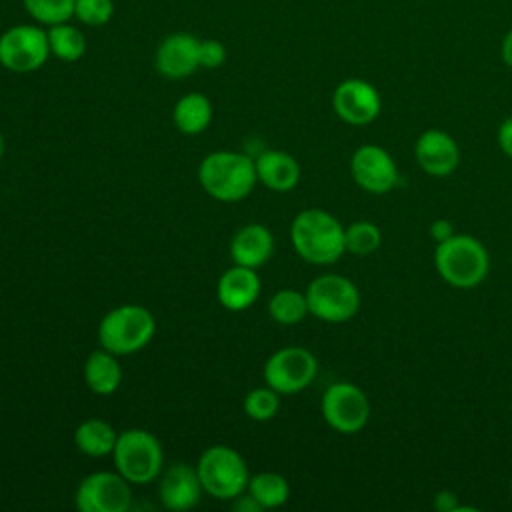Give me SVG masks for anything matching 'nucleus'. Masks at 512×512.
<instances>
[{"mask_svg":"<svg viewBox=\"0 0 512 512\" xmlns=\"http://www.w3.org/2000/svg\"><path fill=\"white\" fill-rule=\"evenodd\" d=\"M256 178L274 192H288L300 180V164L282 150H264L256 160Z\"/></svg>","mask_w":512,"mask_h":512,"instance_id":"19","label":"nucleus"},{"mask_svg":"<svg viewBox=\"0 0 512 512\" xmlns=\"http://www.w3.org/2000/svg\"><path fill=\"white\" fill-rule=\"evenodd\" d=\"M48 56V34L40 26L14 24L0 34V64L10 72H34L48 60Z\"/></svg>","mask_w":512,"mask_h":512,"instance_id":"8","label":"nucleus"},{"mask_svg":"<svg viewBox=\"0 0 512 512\" xmlns=\"http://www.w3.org/2000/svg\"><path fill=\"white\" fill-rule=\"evenodd\" d=\"M246 490L262 506V510L278 508L290 496L288 480L278 472H258L250 476Z\"/></svg>","mask_w":512,"mask_h":512,"instance_id":"23","label":"nucleus"},{"mask_svg":"<svg viewBox=\"0 0 512 512\" xmlns=\"http://www.w3.org/2000/svg\"><path fill=\"white\" fill-rule=\"evenodd\" d=\"M274 252L272 232L264 224H246L230 240V256L234 264L258 268L270 260Z\"/></svg>","mask_w":512,"mask_h":512,"instance_id":"18","label":"nucleus"},{"mask_svg":"<svg viewBox=\"0 0 512 512\" xmlns=\"http://www.w3.org/2000/svg\"><path fill=\"white\" fill-rule=\"evenodd\" d=\"M226 60V48L220 40L206 38L198 42V64L202 68H218Z\"/></svg>","mask_w":512,"mask_h":512,"instance_id":"30","label":"nucleus"},{"mask_svg":"<svg viewBox=\"0 0 512 512\" xmlns=\"http://www.w3.org/2000/svg\"><path fill=\"white\" fill-rule=\"evenodd\" d=\"M198 180L204 192L220 202H238L246 198L258 182L254 160L230 150L210 152L200 162Z\"/></svg>","mask_w":512,"mask_h":512,"instance_id":"2","label":"nucleus"},{"mask_svg":"<svg viewBox=\"0 0 512 512\" xmlns=\"http://www.w3.org/2000/svg\"><path fill=\"white\" fill-rule=\"evenodd\" d=\"M242 408L248 418H252L256 422H268L280 410V394L274 388H270L268 384L262 388H254L246 394Z\"/></svg>","mask_w":512,"mask_h":512,"instance_id":"28","label":"nucleus"},{"mask_svg":"<svg viewBox=\"0 0 512 512\" xmlns=\"http://www.w3.org/2000/svg\"><path fill=\"white\" fill-rule=\"evenodd\" d=\"M454 234L452 230V222L446 220V218H438L430 224V236L436 240V242H442L446 238H450Z\"/></svg>","mask_w":512,"mask_h":512,"instance_id":"33","label":"nucleus"},{"mask_svg":"<svg viewBox=\"0 0 512 512\" xmlns=\"http://www.w3.org/2000/svg\"><path fill=\"white\" fill-rule=\"evenodd\" d=\"M350 174L354 182L370 194H386L400 180L394 158L378 144H362L354 150L350 158Z\"/></svg>","mask_w":512,"mask_h":512,"instance_id":"12","label":"nucleus"},{"mask_svg":"<svg viewBox=\"0 0 512 512\" xmlns=\"http://www.w3.org/2000/svg\"><path fill=\"white\" fill-rule=\"evenodd\" d=\"M22 4L38 24L54 26L74 16L76 0H22Z\"/></svg>","mask_w":512,"mask_h":512,"instance_id":"27","label":"nucleus"},{"mask_svg":"<svg viewBox=\"0 0 512 512\" xmlns=\"http://www.w3.org/2000/svg\"><path fill=\"white\" fill-rule=\"evenodd\" d=\"M116 470L130 484H148L158 478L164 464L160 440L142 428H130L118 434L112 450Z\"/></svg>","mask_w":512,"mask_h":512,"instance_id":"5","label":"nucleus"},{"mask_svg":"<svg viewBox=\"0 0 512 512\" xmlns=\"http://www.w3.org/2000/svg\"><path fill=\"white\" fill-rule=\"evenodd\" d=\"M458 496L452 490H440L434 496V508L438 512H456L458 510Z\"/></svg>","mask_w":512,"mask_h":512,"instance_id":"31","label":"nucleus"},{"mask_svg":"<svg viewBox=\"0 0 512 512\" xmlns=\"http://www.w3.org/2000/svg\"><path fill=\"white\" fill-rule=\"evenodd\" d=\"M332 108L342 122L352 126H366L378 118L382 110V98L376 86L368 80L346 78L334 88Z\"/></svg>","mask_w":512,"mask_h":512,"instance_id":"13","label":"nucleus"},{"mask_svg":"<svg viewBox=\"0 0 512 512\" xmlns=\"http://www.w3.org/2000/svg\"><path fill=\"white\" fill-rule=\"evenodd\" d=\"M172 118L182 134H200L212 122V102L200 92H188L174 104Z\"/></svg>","mask_w":512,"mask_h":512,"instance_id":"22","label":"nucleus"},{"mask_svg":"<svg viewBox=\"0 0 512 512\" xmlns=\"http://www.w3.org/2000/svg\"><path fill=\"white\" fill-rule=\"evenodd\" d=\"M414 156L418 166L436 178L450 176L460 164V148L456 140L438 128H430L418 136Z\"/></svg>","mask_w":512,"mask_h":512,"instance_id":"14","label":"nucleus"},{"mask_svg":"<svg viewBox=\"0 0 512 512\" xmlns=\"http://www.w3.org/2000/svg\"><path fill=\"white\" fill-rule=\"evenodd\" d=\"M2 156H4V136L0 132V160H2Z\"/></svg>","mask_w":512,"mask_h":512,"instance_id":"35","label":"nucleus"},{"mask_svg":"<svg viewBox=\"0 0 512 512\" xmlns=\"http://www.w3.org/2000/svg\"><path fill=\"white\" fill-rule=\"evenodd\" d=\"M114 14L112 0H76L74 18L86 26H104Z\"/></svg>","mask_w":512,"mask_h":512,"instance_id":"29","label":"nucleus"},{"mask_svg":"<svg viewBox=\"0 0 512 512\" xmlns=\"http://www.w3.org/2000/svg\"><path fill=\"white\" fill-rule=\"evenodd\" d=\"M84 382L94 394L100 396L116 392L122 382V368L118 364V356L104 348L94 350L84 362Z\"/></svg>","mask_w":512,"mask_h":512,"instance_id":"20","label":"nucleus"},{"mask_svg":"<svg viewBox=\"0 0 512 512\" xmlns=\"http://www.w3.org/2000/svg\"><path fill=\"white\" fill-rule=\"evenodd\" d=\"M204 488L196 466L174 462L168 466L158 484V496L164 508L172 512H184L198 504Z\"/></svg>","mask_w":512,"mask_h":512,"instance_id":"15","label":"nucleus"},{"mask_svg":"<svg viewBox=\"0 0 512 512\" xmlns=\"http://www.w3.org/2000/svg\"><path fill=\"white\" fill-rule=\"evenodd\" d=\"M510 494H512V480H510Z\"/></svg>","mask_w":512,"mask_h":512,"instance_id":"36","label":"nucleus"},{"mask_svg":"<svg viewBox=\"0 0 512 512\" xmlns=\"http://www.w3.org/2000/svg\"><path fill=\"white\" fill-rule=\"evenodd\" d=\"M46 34H48L50 54L56 56L58 60L76 62L84 56L86 38H84L82 30H78L76 26H72L68 22L54 24V26H48Z\"/></svg>","mask_w":512,"mask_h":512,"instance_id":"24","label":"nucleus"},{"mask_svg":"<svg viewBox=\"0 0 512 512\" xmlns=\"http://www.w3.org/2000/svg\"><path fill=\"white\" fill-rule=\"evenodd\" d=\"M380 244H382V232L370 220H356L344 228L346 252H352L356 256H368L376 252Z\"/></svg>","mask_w":512,"mask_h":512,"instance_id":"26","label":"nucleus"},{"mask_svg":"<svg viewBox=\"0 0 512 512\" xmlns=\"http://www.w3.org/2000/svg\"><path fill=\"white\" fill-rule=\"evenodd\" d=\"M496 138H498L500 150H502L508 158H512V116H508V118L500 124Z\"/></svg>","mask_w":512,"mask_h":512,"instance_id":"32","label":"nucleus"},{"mask_svg":"<svg viewBox=\"0 0 512 512\" xmlns=\"http://www.w3.org/2000/svg\"><path fill=\"white\" fill-rule=\"evenodd\" d=\"M502 60L508 68H512V28L506 32V36L502 38V48H500Z\"/></svg>","mask_w":512,"mask_h":512,"instance_id":"34","label":"nucleus"},{"mask_svg":"<svg viewBox=\"0 0 512 512\" xmlns=\"http://www.w3.org/2000/svg\"><path fill=\"white\" fill-rule=\"evenodd\" d=\"M318 372L316 356L304 346L276 350L264 364V382L278 394H296L312 384Z\"/></svg>","mask_w":512,"mask_h":512,"instance_id":"10","label":"nucleus"},{"mask_svg":"<svg viewBox=\"0 0 512 512\" xmlns=\"http://www.w3.org/2000/svg\"><path fill=\"white\" fill-rule=\"evenodd\" d=\"M320 410L332 430L340 434H356L368 424L370 400L356 384L334 382L324 390Z\"/></svg>","mask_w":512,"mask_h":512,"instance_id":"9","label":"nucleus"},{"mask_svg":"<svg viewBox=\"0 0 512 512\" xmlns=\"http://www.w3.org/2000/svg\"><path fill=\"white\" fill-rule=\"evenodd\" d=\"M290 240L296 254L316 266L334 264L344 252V226L322 208L298 212L290 226Z\"/></svg>","mask_w":512,"mask_h":512,"instance_id":"1","label":"nucleus"},{"mask_svg":"<svg viewBox=\"0 0 512 512\" xmlns=\"http://www.w3.org/2000/svg\"><path fill=\"white\" fill-rule=\"evenodd\" d=\"M156 332L152 312L138 304L112 308L98 324V342L116 356H128L142 350Z\"/></svg>","mask_w":512,"mask_h":512,"instance_id":"4","label":"nucleus"},{"mask_svg":"<svg viewBox=\"0 0 512 512\" xmlns=\"http://www.w3.org/2000/svg\"><path fill=\"white\" fill-rule=\"evenodd\" d=\"M434 266L450 286L474 288L486 278L490 256L478 238L454 232L450 238L436 242Z\"/></svg>","mask_w":512,"mask_h":512,"instance_id":"3","label":"nucleus"},{"mask_svg":"<svg viewBox=\"0 0 512 512\" xmlns=\"http://www.w3.org/2000/svg\"><path fill=\"white\" fill-rule=\"evenodd\" d=\"M268 314L272 316L274 322L284 324V326H292V324L302 322L306 318V314H310L306 294L298 292V290H292V288L278 290L268 300Z\"/></svg>","mask_w":512,"mask_h":512,"instance_id":"25","label":"nucleus"},{"mask_svg":"<svg viewBox=\"0 0 512 512\" xmlns=\"http://www.w3.org/2000/svg\"><path fill=\"white\" fill-rule=\"evenodd\" d=\"M118 440V432L100 418H88L74 430L76 448L90 458H102L112 454Z\"/></svg>","mask_w":512,"mask_h":512,"instance_id":"21","label":"nucleus"},{"mask_svg":"<svg viewBox=\"0 0 512 512\" xmlns=\"http://www.w3.org/2000/svg\"><path fill=\"white\" fill-rule=\"evenodd\" d=\"M196 470L204 492L218 500H234L248 488V464L230 446L216 444L206 448L198 458Z\"/></svg>","mask_w":512,"mask_h":512,"instance_id":"6","label":"nucleus"},{"mask_svg":"<svg viewBox=\"0 0 512 512\" xmlns=\"http://www.w3.org/2000/svg\"><path fill=\"white\" fill-rule=\"evenodd\" d=\"M80 512H126L132 504L130 482L116 472H92L80 480L74 494Z\"/></svg>","mask_w":512,"mask_h":512,"instance_id":"11","label":"nucleus"},{"mask_svg":"<svg viewBox=\"0 0 512 512\" xmlns=\"http://www.w3.org/2000/svg\"><path fill=\"white\" fill-rule=\"evenodd\" d=\"M218 302L230 312H242L250 308L260 296V276L254 268L234 264L224 270L216 284Z\"/></svg>","mask_w":512,"mask_h":512,"instance_id":"17","label":"nucleus"},{"mask_svg":"<svg viewBox=\"0 0 512 512\" xmlns=\"http://www.w3.org/2000/svg\"><path fill=\"white\" fill-rule=\"evenodd\" d=\"M304 294L310 314L330 324L350 320L360 308V292L356 284L340 274L316 276Z\"/></svg>","mask_w":512,"mask_h":512,"instance_id":"7","label":"nucleus"},{"mask_svg":"<svg viewBox=\"0 0 512 512\" xmlns=\"http://www.w3.org/2000/svg\"><path fill=\"white\" fill-rule=\"evenodd\" d=\"M198 38L188 32H174L166 36L156 50V70L170 80L190 76L198 64Z\"/></svg>","mask_w":512,"mask_h":512,"instance_id":"16","label":"nucleus"}]
</instances>
